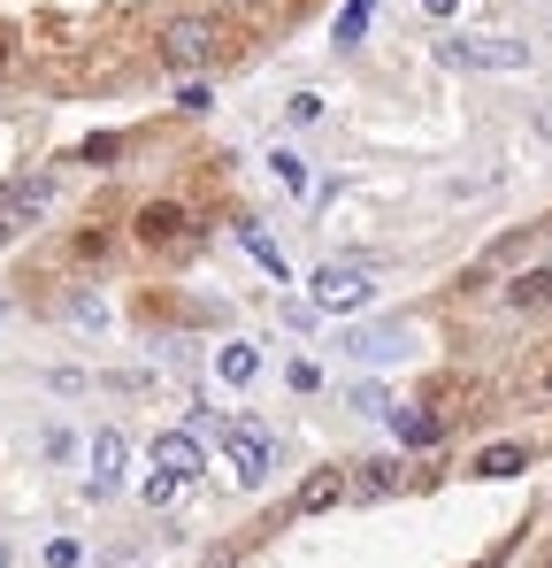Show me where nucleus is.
I'll use <instances>...</instances> for the list:
<instances>
[{
  "label": "nucleus",
  "instance_id": "f8f14e48",
  "mask_svg": "<svg viewBox=\"0 0 552 568\" xmlns=\"http://www.w3.org/2000/svg\"><path fill=\"white\" fill-rule=\"evenodd\" d=\"M215 377L223 384H254L262 377V346H223V354H215Z\"/></svg>",
  "mask_w": 552,
  "mask_h": 568
},
{
  "label": "nucleus",
  "instance_id": "1a4fd4ad",
  "mask_svg": "<svg viewBox=\"0 0 552 568\" xmlns=\"http://www.w3.org/2000/svg\"><path fill=\"white\" fill-rule=\"evenodd\" d=\"M507 307H514V315H545L552 307V270H522V277L507 284Z\"/></svg>",
  "mask_w": 552,
  "mask_h": 568
},
{
  "label": "nucleus",
  "instance_id": "a211bd4d",
  "mask_svg": "<svg viewBox=\"0 0 552 568\" xmlns=\"http://www.w3.org/2000/svg\"><path fill=\"white\" fill-rule=\"evenodd\" d=\"M115 146H123V139H115V131H100V139H85V146H78V162L108 170V162H115Z\"/></svg>",
  "mask_w": 552,
  "mask_h": 568
},
{
  "label": "nucleus",
  "instance_id": "aec40b11",
  "mask_svg": "<svg viewBox=\"0 0 552 568\" xmlns=\"http://www.w3.org/2000/svg\"><path fill=\"white\" fill-rule=\"evenodd\" d=\"M207 100H215V93H207L200 78H184V85H177V108H184V115H207Z\"/></svg>",
  "mask_w": 552,
  "mask_h": 568
},
{
  "label": "nucleus",
  "instance_id": "0eeeda50",
  "mask_svg": "<svg viewBox=\"0 0 552 568\" xmlns=\"http://www.w3.org/2000/svg\"><path fill=\"white\" fill-rule=\"evenodd\" d=\"M154 469H170L177 484H192V476L207 469V446H200L192 430H162V438H154Z\"/></svg>",
  "mask_w": 552,
  "mask_h": 568
},
{
  "label": "nucleus",
  "instance_id": "5701e85b",
  "mask_svg": "<svg viewBox=\"0 0 552 568\" xmlns=\"http://www.w3.org/2000/svg\"><path fill=\"white\" fill-rule=\"evenodd\" d=\"M284 115H292V123H315V115H323V100H315V93H292V108H284Z\"/></svg>",
  "mask_w": 552,
  "mask_h": 568
},
{
  "label": "nucleus",
  "instance_id": "ddd939ff",
  "mask_svg": "<svg viewBox=\"0 0 552 568\" xmlns=\"http://www.w3.org/2000/svg\"><path fill=\"white\" fill-rule=\"evenodd\" d=\"M384 415L399 423V438H407V446H438V438H446V423H438V415H415V407H384Z\"/></svg>",
  "mask_w": 552,
  "mask_h": 568
},
{
  "label": "nucleus",
  "instance_id": "f257e3e1",
  "mask_svg": "<svg viewBox=\"0 0 552 568\" xmlns=\"http://www.w3.org/2000/svg\"><path fill=\"white\" fill-rule=\"evenodd\" d=\"M207 430L223 438V454H231L238 484H269V469H276V438L262 430V423H238V415H207Z\"/></svg>",
  "mask_w": 552,
  "mask_h": 568
},
{
  "label": "nucleus",
  "instance_id": "dca6fc26",
  "mask_svg": "<svg viewBox=\"0 0 552 568\" xmlns=\"http://www.w3.org/2000/svg\"><path fill=\"white\" fill-rule=\"evenodd\" d=\"M238 246H246V254H254V262H262V270H269L276 284L292 277V270H284V254H276V246H269V239H262V231H254V223H246V231H238Z\"/></svg>",
  "mask_w": 552,
  "mask_h": 568
},
{
  "label": "nucleus",
  "instance_id": "4468645a",
  "mask_svg": "<svg viewBox=\"0 0 552 568\" xmlns=\"http://www.w3.org/2000/svg\"><path fill=\"white\" fill-rule=\"evenodd\" d=\"M346 491H361V499H391V491H399V462H368L361 476H346Z\"/></svg>",
  "mask_w": 552,
  "mask_h": 568
},
{
  "label": "nucleus",
  "instance_id": "4be33fe9",
  "mask_svg": "<svg viewBox=\"0 0 552 568\" xmlns=\"http://www.w3.org/2000/svg\"><path fill=\"white\" fill-rule=\"evenodd\" d=\"M70 254H78V262H100V254H108V231H78V246H70Z\"/></svg>",
  "mask_w": 552,
  "mask_h": 568
},
{
  "label": "nucleus",
  "instance_id": "412c9836",
  "mask_svg": "<svg viewBox=\"0 0 552 568\" xmlns=\"http://www.w3.org/2000/svg\"><path fill=\"white\" fill-rule=\"evenodd\" d=\"M85 561V546H78V538H54V546H47V568H78Z\"/></svg>",
  "mask_w": 552,
  "mask_h": 568
},
{
  "label": "nucleus",
  "instance_id": "20e7f679",
  "mask_svg": "<svg viewBox=\"0 0 552 568\" xmlns=\"http://www.w3.org/2000/svg\"><path fill=\"white\" fill-rule=\"evenodd\" d=\"M54 170H23V178H8V185H0V223H8V231H23V223H39V215H47V207H54Z\"/></svg>",
  "mask_w": 552,
  "mask_h": 568
},
{
  "label": "nucleus",
  "instance_id": "f03ea898",
  "mask_svg": "<svg viewBox=\"0 0 552 568\" xmlns=\"http://www.w3.org/2000/svg\"><path fill=\"white\" fill-rule=\"evenodd\" d=\"M307 292H315L323 315H361L368 300H376V270H368V262H323Z\"/></svg>",
  "mask_w": 552,
  "mask_h": 568
},
{
  "label": "nucleus",
  "instance_id": "a878e982",
  "mask_svg": "<svg viewBox=\"0 0 552 568\" xmlns=\"http://www.w3.org/2000/svg\"><path fill=\"white\" fill-rule=\"evenodd\" d=\"M0 568H16V561H8V546H0Z\"/></svg>",
  "mask_w": 552,
  "mask_h": 568
},
{
  "label": "nucleus",
  "instance_id": "6ab92c4d",
  "mask_svg": "<svg viewBox=\"0 0 552 568\" xmlns=\"http://www.w3.org/2000/svg\"><path fill=\"white\" fill-rule=\"evenodd\" d=\"M139 491H146V507H170V499H177L184 484H177V476H170V469H154V476H146V484H139Z\"/></svg>",
  "mask_w": 552,
  "mask_h": 568
},
{
  "label": "nucleus",
  "instance_id": "7ed1b4c3",
  "mask_svg": "<svg viewBox=\"0 0 552 568\" xmlns=\"http://www.w3.org/2000/svg\"><path fill=\"white\" fill-rule=\"evenodd\" d=\"M438 62L453 70H530L522 39H438Z\"/></svg>",
  "mask_w": 552,
  "mask_h": 568
},
{
  "label": "nucleus",
  "instance_id": "423d86ee",
  "mask_svg": "<svg viewBox=\"0 0 552 568\" xmlns=\"http://www.w3.org/2000/svg\"><path fill=\"white\" fill-rule=\"evenodd\" d=\"M184 231H192V215H184L177 200H146V207L131 215V239H139V246H177Z\"/></svg>",
  "mask_w": 552,
  "mask_h": 568
},
{
  "label": "nucleus",
  "instance_id": "9b49d317",
  "mask_svg": "<svg viewBox=\"0 0 552 568\" xmlns=\"http://www.w3.org/2000/svg\"><path fill=\"white\" fill-rule=\"evenodd\" d=\"M338 499H346V476L338 469H315L299 484V507H307V515H323V507H338Z\"/></svg>",
  "mask_w": 552,
  "mask_h": 568
},
{
  "label": "nucleus",
  "instance_id": "9d476101",
  "mask_svg": "<svg viewBox=\"0 0 552 568\" xmlns=\"http://www.w3.org/2000/svg\"><path fill=\"white\" fill-rule=\"evenodd\" d=\"M468 469L491 476V484H499V476H522V469H530V446H514V438H507V446H483V454H476Z\"/></svg>",
  "mask_w": 552,
  "mask_h": 568
},
{
  "label": "nucleus",
  "instance_id": "b1692460",
  "mask_svg": "<svg viewBox=\"0 0 552 568\" xmlns=\"http://www.w3.org/2000/svg\"><path fill=\"white\" fill-rule=\"evenodd\" d=\"M422 8H430V16H453V8H460V0H422Z\"/></svg>",
  "mask_w": 552,
  "mask_h": 568
},
{
  "label": "nucleus",
  "instance_id": "2eb2a0df",
  "mask_svg": "<svg viewBox=\"0 0 552 568\" xmlns=\"http://www.w3.org/2000/svg\"><path fill=\"white\" fill-rule=\"evenodd\" d=\"M269 170H276V185H284V192H299V200L315 192V185H307V162H299L292 146H276V154H269Z\"/></svg>",
  "mask_w": 552,
  "mask_h": 568
},
{
  "label": "nucleus",
  "instance_id": "cd10ccee",
  "mask_svg": "<svg viewBox=\"0 0 552 568\" xmlns=\"http://www.w3.org/2000/svg\"><path fill=\"white\" fill-rule=\"evenodd\" d=\"M0 62H8V39H0Z\"/></svg>",
  "mask_w": 552,
  "mask_h": 568
},
{
  "label": "nucleus",
  "instance_id": "393cba45",
  "mask_svg": "<svg viewBox=\"0 0 552 568\" xmlns=\"http://www.w3.org/2000/svg\"><path fill=\"white\" fill-rule=\"evenodd\" d=\"M8 239H16V231H8V223H0V246H8Z\"/></svg>",
  "mask_w": 552,
  "mask_h": 568
},
{
  "label": "nucleus",
  "instance_id": "39448f33",
  "mask_svg": "<svg viewBox=\"0 0 552 568\" xmlns=\"http://www.w3.org/2000/svg\"><path fill=\"white\" fill-rule=\"evenodd\" d=\"M207 54H215V23H207V16H177V23L162 31V62H170V70H200Z\"/></svg>",
  "mask_w": 552,
  "mask_h": 568
},
{
  "label": "nucleus",
  "instance_id": "6e6552de",
  "mask_svg": "<svg viewBox=\"0 0 552 568\" xmlns=\"http://www.w3.org/2000/svg\"><path fill=\"white\" fill-rule=\"evenodd\" d=\"M123 469H131V438H123V430H100V438H92V491L108 499V491L123 484Z\"/></svg>",
  "mask_w": 552,
  "mask_h": 568
},
{
  "label": "nucleus",
  "instance_id": "bb28decb",
  "mask_svg": "<svg viewBox=\"0 0 552 568\" xmlns=\"http://www.w3.org/2000/svg\"><path fill=\"white\" fill-rule=\"evenodd\" d=\"M545 399H552V369H545Z\"/></svg>",
  "mask_w": 552,
  "mask_h": 568
},
{
  "label": "nucleus",
  "instance_id": "f3484780",
  "mask_svg": "<svg viewBox=\"0 0 552 568\" xmlns=\"http://www.w3.org/2000/svg\"><path fill=\"white\" fill-rule=\"evenodd\" d=\"M368 16H376V0H346V16H338V47H361Z\"/></svg>",
  "mask_w": 552,
  "mask_h": 568
}]
</instances>
